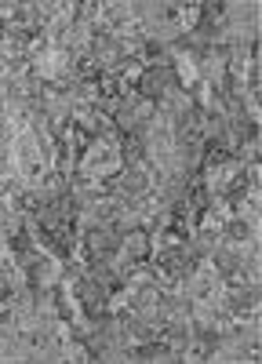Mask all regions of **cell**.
<instances>
[{
	"instance_id": "6da1fadb",
	"label": "cell",
	"mask_w": 262,
	"mask_h": 364,
	"mask_svg": "<svg viewBox=\"0 0 262 364\" xmlns=\"http://www.w3.org/2000/svg\"><path fill=\"white\" fill-rule=\"evenodd\" d=\"M116 164H121V157H116L109 146H95L92 154H87V161H84V168L92 171V175H106V171H116Z\"/></svg>"
}]
</instances>
